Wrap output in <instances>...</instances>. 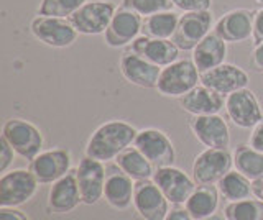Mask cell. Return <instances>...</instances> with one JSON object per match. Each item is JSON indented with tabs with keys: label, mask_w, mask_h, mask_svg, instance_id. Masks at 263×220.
<instances>
[{
	"label": "cell",
	"mask_w": 263,
	"mask_h": 220,
	"mask_svg": "<svg viewBox=\"0 0 263 220\" xmlns=\"http://www.w3.org/2000/svg\"><path fill=\"white\" fill-rule=\"evenodd\" d=\"M234 168L229 148H204L193 161L191 173L196 184H217Z\"/></svg>",
	"instance_id": "6"
},
{
	"label": "cell",
	"mask_w": 263,
	"mask_h": 220,
	"mask_svg": "<svg viewBox=\"0 0 263 220\" xmlns=\"http://www.w3.org/2000/svg\"><path fill=\"white\" fill-rule=\"evenodd\" d=\"M142 25H143L142 15H138L137 12L120 5L114 15L109 28L104 33L105 45L110 48L130 46L142 35Z\"/></svg>",
	"instance_id": "14"
},
{
	"label": "cell",
	"mask_w": 263,
	"mask_h": 220,
	"mask_svg": "<svg viewBox=\"0 0 263 220\" xmlns=\"http://www.w3.org/2000/svg\"><path fill=\"white\" fill-rule=\"evenodd\" d=\"M250 77L247 71L240 66H235L232 63H224L220 66L214 68L201 74V84L212 89L220 95H230L240 89L249 87Z\"/></svg>",
	"instance_id": "18"
},
{
	"label": "cell",
	"mask_w": 263,
	"mask_h": 220,
	"mask_svg": "<svg viewBox=\"0 0 263 220\" xmlns=\"http://www.w3.org/2000/svg\"><path fill=\"white\" fill-rule=\"evenodd\" d=\"M191 59L194 61L196 68L199 72H208L214 68L224 64L227 59V43L217 36L214 31L205 36L202 42L197 43V46L191 51Z\"/></svg>",
	"instance_id": "24"
},
{
	"label": "cell",
	"mask_w": 263,
	"mask_h": 220,
	"mask_svg": "<svg viewBox=\"0 0 263 220\" xmlns=\"http://www.w3.org/2000/svg\"><path fill=\"white\" fill-rule=\"evenodd\" d=\"M105 169H107L105 163L89 158L86 154L79 159L76 166V177H78L82 204L94 206L101 199H104Z\"/></svg>",
	"instance_id": "12"
},
{
	"label": "cell",
	"mask_w": 263,
	"mask_h": 220,
	"mask_svg": "<svg viewBox=\"0 0 263 220\" xmlns=\"http://www.w3.org/2000/svg\"><path fill=\"white\" fill-rule=\"evenodd\" d=\"M48 210L53 214H69L76 209L79 204H82L81 191L78 186L76 169H71L68 174L58 179L51 184L48 191Z\"/></svg>",
	"instance_id": "21"
},
{
	"label": "cell",
	"mask_w": 263,
	"mask_h": 220,
	"mask_svg": "<svg viewBox=\"0 0 263 220\" xmlns=\"http://www.w3.org/2000/svg\"><path fill=\"white\" fill-rule=\"evenodd\" d=\"M122 7L137 12L142 17H148L153 13L168 12L175 5L171 0H122Z\"/></svg>",
	"instance_id": "32"
},
{
	"label": "cell",
	"mask_w": 263,
	"mask_h": 220,
	"mask_svg": "<svg viewBox=\"0 0 263 220\" xmlns=\"http://www.w3.org/2000/svg\"><path fill=\"white\" fill-rule=\"evenodd\" d=\"M214 28V15L211 10L186 12L179 17L173 42L181 51H193L197 43L211 33Z\"/></svg>",
	"instance_id": "9"
},
{
	"label": "cell",
	"mask_w": 263,
	"mask_h": 220,
	"mask_svg": "<svg viewBox=\"0 0 263 220\" xmlns=\"http://www.w3.org/2000/svg\"><path fill=\"white\" fill-rule=\"evenodd\" d=\"M253 45L263 43V9L255 10V18H253Z\"/></svg>",
	"instance_id": "36"
},
{
	"label": "cell",
	"mask_w": 263,
	"mask_h": 220,
	"mask_svg": "<svg viewBox=\"0 0 263 220\" xmlns=\"http://www.w3.org/2000/svg\"><path fill=\"white\" fill-rule=\"evenodd\" d=\"M179 17L176 12H160L143 17L142 35L148 38H160V39H171L178 28Z\"/></svg>",
	"instance_id": "28"
},
{
	"label": "cell",
	"mask_w": 263,
	"mask_h": 220,
	"mask_svg": "<svg viewBox=\"0 0 263 220\" xmlns=\"http://www.w3.org/2000/svg\"><path fill=\"white\" fill-rule=\"evenodd\" d=\"M138 130L125 120H107L87 138L84 154L102 163H110L134 145Z\"/></svg>",
	"instance_id": "1"
},
{
	"label": "cell",
	"mask_w": 263,
	"mask_h": 220,
	"mask_svg": "<svg viewBox=\"0 0 263 220\" xmlns=\"http://www.w3.org/2000/svg\"><path fill=\"white\" fill-rule=\"evenodd\" d=\"M255 4H258V5H263V0H253Z\"/></svg>",
	"instance_id": "42"
},
{
	"label": "cell",
	"mask_w": 263,
	"mask_h": 220,
	"mask_svg": "<svg viewBox=\"0 0 263 220\" xmlns=\"http://www.w3.org/2000/svg\"><path fill=\"white\" fill-rule=\"evenodd\" d=\"M250 68L252 71L263 74V43L253 46V53L250 58Z\"/></svg>",
	"instance_id": "37"
},
{
	"label": "cell",
	"mask_w": 263,
	"mask_h": 220,
	"mask_svg": "<svg viewBox=\"0 0 263 220\" xmlns=\"http://www.w3.org/2000/svg\"><path fill=\"white\" fill-rule=\"evenodd\" d=\"M255 10L234 9L224 13L214 23V33L226 43H243L253 35Z\"/></svg>",
	"instance_id": "20"
},
{
	"label": "cell",
	"mask_w": 263,
	"mask_h": 220,
	"mask_svg": "<svg viewBox=\"0 0 263 220\" xmlns=\"http://www.w3.org/2000/svg\"><path fill=\"white\" fill-rule=\"evenodd\" d=\"M234 169L242 173L252 181L263 176V153L250 145H238L232 151Z\"/></svg>",
	"instance_id": "29"
},
{
	"label": "cell",
	"mask_w": 263,
	"mask_h": 220,
	"mask_svg": "<svg viewBox=\"0 0 263 220\" xmlns=\"http://www.w3.org/2000/svg\"><path fill=\"white\" fill-rule=\"evenodd\" d=\"M72 156L69 150L51 148L41 151L35 159L30 161V171L40 184H53L71 171Z\"/></svg>",
	"instance_id": "13"
},
{
	"label": "cell",
	"mask_w": 263,
	"mask_h": 220,
	"mask_svg": "<svg viewBox=\"0 0 263 220\" xmlns=\"http://www.w3.org/2000/svg\"><path fill=\"white\" fill-rule=\"evenodd\" d=\"M189 130L196 140L205 148H229L230 146L229 125L219 113L191 117Z\"/></svg>",
	"instance_id": "15"
},
{
	"label": "cell",
	"mask_w": 263,
	"mask_h": 220,
	"mask_svg": "<svg viewBox=\"0 0 263 220\" xmlns=\"http://www.w3.org/2000/svg\"><path fill=\"white\" fill-rule=\"evenodd\" d=\"M134 146L145 154L155 168L173 166L176 161V150L171 138L160 128L148 127L138 130Z\"/></svg>",
	"instance_id": "8"
},
{
	"label": "cell",
	"mask_w": 263,
	"mask_h": 220,
	"mask_svg": "<svg viewBox=\"0 0 263 220\" xmlns=\"http://www.w3.org/2000/svg\"><path fill=\"white\" fill-rule=\"evenodd\" d=\"M128 50L143 56L146 61H150L160 68L170 66L171 63L179 59V48L173 39H160V38H148L140 35L134 43L128 46Z\"/></svg>",
	"instance_id": "22"
},
{
	"label": "cell",
	"mask_w": 263,
	"mask_h": 220,
	"mask_svg": "<svg viewBox=\"0 0 263 220\" xmlns=\"http://www.w3.org/2000/svg\"><path fill=\"white\" fill-rule=\"evenodd\" d=\"M152 179L173 206H184V202L197 186L193 176H187L183 169L176 168L175 165L156 168Z\"/></svg>",
	"instance_id": "11"
},
{
	"label": "cell",
	"mask_w": 263,
	"mask_h": 220,
	"mask_svg": "<svg viewBox=\"0 0 263 220\" xmlns=\"http://www.w3.org/2000/svg\"><path fill=\"white\" fill-rule=\"evenodd\" d=\"M2 136L10 143L15 153L27 161L35 159L43 151V133L35 124L25 118H8L2 127Z\"/></svg>",
	"instance_id": "3"
},
{
	"label": "cell",
	"mask_w": 263,
	"mask_h": 220,
	"mask_svg": "<svg viewBox=\"0 0 263 220\" xmlns=\"http://www.w3.org/2000/svg\"><path fill=\"white\" fill-rule=\"evenodd\" d=\"M0 220H30L18 207H0Z\"/></svg>",
	"instance_id": "38"
},
{
	"label": "cell",
	"mask_w": 263,
	"mask_h": 220,
	"mask_svg": "<svg viewBox=\"0 0 263 220\" xmlns=\"http://www.w3.org/2000/svg\"><path fill=\"white\" fill-rule=\"evenodd\" d=\"M224 110L227 118L242 130H252L263 118L258 97L249 87L227 95Z\"/></svg>",
	"instance_id": "10"
},
{
	"label": "cell",
	"mask_w": 263,
	"mask_h": 220,
	"mask_svg": "<svg viewBox=\"0 0 263 220\" xmlns=\"http://www.w3.org/2000/svg\"><path fill=\"white\" fill-rule=\"evenodd\" d=\"M220 197L217 184H197L184 202V207L194 220H199L216 214L220 206Z\"/></svg>",
	"instance_id": "25"
},
{
	"label": "cell",
	"mask_w": 263,
	"mask_h": 220,
	"mask_svg": "<svg viewBox=\"0 0 263 220\" xmlns=\"http://www.w3.org/2000/svg\"><path fill=\"white\" fill-rule=\"evenodd\" d=\"M249 145L263 153V118L252 128L250 136H249Z\"/></svg>",
	"instance_id": "35"
},
{
	"label": "cell",
	"mask_w": 263,
	"mask_h": 220,
	"mask_svg": "<svg viewBox=\"0 0 263 220\" xmlns=\"http://www.w3.org/2000/svg\"><path fill=\"white\" fill-rule=\"evenodd\" d=\"M178 101H179V107L191 117L220 113V110L226 107V97L217 94L209 87H205L204 84L196 86L193 91H189L183 97H179Z\"/></svg>",
	"instance_id": "23"
},
{
	"label": "cell",
	"mask_w": 263,
	"mask_h": 220,
	"mask_svg": "<svg viewBox=\"0 0 263 220\" xmlns=\"http://www.w3.org/2000/svg\"><path fill=\"white\" fill-rule=\"evenodd\" d=\"M199 220H227V218H226V215H222V214H219V212H216V214H212L209 217H204V218H199Z\"/></svg>",
	"instance_id": "41"
},
{
	"label": "cell",
	"mask_w": 263,
	"mask_h": 220,
	"mask_svg": "<svg viewBox=\"0 0 263 220\" xmlns=\"http://www.w3.org/2000/svg\"><path fill=\"white\" fill-rule=\"evenodd\" d=\"M171 2L183 13L211 10V5H212V0H171Z\"/></svg>",
	"instance_id": "33"
},
{
	"label": "cell",
	"mask_w": 263,
	"mask_h": 220,
	"mask_svg": "<svg viewBox=\"0 0 263 220\" xmlns=\"http://www.w3.org/2000/svg\"><path fill=\"white\" fill-rule=\"evenodd\" d=\"M164 220H194L193 215L186 210V207L176 206L175 209H170V212L164 217Z\"/></svg>",
	"instance_id": "39"
},
{
	"label": "cell",
	"mask_w": 263,
	"mask_h": 220,
	"mask_svg": "<svg viewBox=\"0 0 263 220\" xmlns=\"http://www.w3.org/2000/svg\"><path fill=\"white\" fill-rule=\"evenodd\" d=\"M253 195L263 201V176L253 181Z\"/></svg>",
	"instance_id": "40"
},
{
	"label": "cell",
	"mask_w": 263,
	"mask_h": 220,
	"mask_svg": "<svg viewBox=\"0 0 263 220\" xmlns=\"http://www.w3.org/2000/svg\"><path fill=\"white\" fill-rule=\"evenodd\" d=\"M123 173L130 176L134 181H143V179H152L155 174V166L145 158V154L135 148L134 145L123 150L117 158L114 159Z\"/></svg>",
	"instance_id": "26"
},
{
	"label": "cell",
	"mask_w": 263,
	"mask_h": 220,
	"mask_svg": "<svg viewBox=\"0 0 263 220\" xmlns=\"http://www.w3.org/2000/svg\"><path fill=\"white\" fill-rule=\"evenodd\" d=\"M119 69L128 84L142 89H156L163 68L146 61L143 56L134 53L132 50H127L120 56Z\"/></svg>",
	"instance_id": "16"
},
{
	"label": "cell",
	"mask_w": 263,
	"mask_h": 220,
	"mask_svg": "<svg viewBox=\"0 0 263 220\" xmlns=\"http://www.w3.org/2000/svg\"><path fill=\"white\" fill-rule=\"evenodd\" d=\"M201 84V72L193 59H178L161 69L156 91L164 97L179 99Z\"/></svg>",
	"instance_id": "2"
},
{
	"label": "cell",
	"mask_w": 263,
	"mask_h": 220,
	"mask_svg": "<svg viewBox=\"0 0 263 220\" xmlns=\"http://www.w3.org/2000/svg\"><path fill=\"white\" fill-rule=\"evenodd\" d=\"M224 215L227 220H263V201L252 195L238 202H229Z\"/></svg>",
	"instance_id": "30"
},
{
	"label": "cell",
	"mask_w": 263,
	"mask_h": 220,
	"mask_svg": "<svg viewBox=\"0 0 263 220\" xmlns=\"http://www.w3.org/2000/svg\"><path fill=\"white\" fill-rule=\"evenodd\" d=\"M135 181L115 165H107L104 199L115 210H127L134 206Z\"/></svg>",
	"instance_id": "19"
},
{
	"label": "cell",
	"mask_w": 263,
	"mask_h": 220,
	"mask_svg": "<svg viewBox=\"0 0 263 220\" xmlns=\"http://www.w3.org/2000/svg\"><path fill=\"white\" fill-rule=\"evenodd\" d=\"M87 0H41L38 7V15L45 17L69 18L74 12H78Z\"/></svg>",
	"instance_id": "31"
},
{
	"label": "cell",
	"mask_w": 263,
	"mask_h": 220,
	"mask_svg": "<svg viewBox=\"0 0 263 220\" xmlns=\"http://www.w3.org/2000/svg\"><path fill=\"white\" fill-rule=\"evenodd\" d=\"M134 207L143 220H164L170 212V201L153 179H143L135 181Z\"/></svg>",
	"instance_id": "17"
},
{
	"label": "cell",
	"mask_w": 263,
	"mask_h": 220,
	"mask_svg": "<svg viewBox=\"0 0 263 220\" xmlns=\"http://www.w3.org/2000/svg\"><path fill=\"white\" fill-rule=\"evenodd\" d=\"M30 31L38 42L51 48H69L76 43L79 36L78 30L72 27L69 18H58V17H45L36 15L30 23Z\"/></svg>",
	"instance_id": "7"
},
{
	"label": "cell",
	"mask_w": 263,
	"mask_h": 220,
	"mask_svg": "<svg viewBox=\"0 0 263 220\" xmlns=\"http://www.w3.org/2000/svg\"><path fill=\"white\" fill-rule=\"evenodd\" d=\"M217 189L222 199H226L227 202H238L253 195V181L238 173L237 169H230L217 183Z\"/></svg>",
	"instance_id": "27"
},
{
	"label": "cell",
	"mask_w": 263,
	"mask_h": 220,
	"mask_svg": "<svg viewBox=\"0 0 263 220\" xmlns=\"http://www.w3.org/2000/svg\"><path fill=\"white\" fill-rule=\"evenodd\" d=\"M40 183L30 169H10L0 176V207H20L38 192Z\"/></svg>",
	"instance_id": "4"
},
{
	"label": "cell",
	"mask_w": 263,
	"mask_h": 220,
	"mask_svg": "<svg viewBox=\"0 0 263 220\" xmlns=\"http://www.w3.org/2000/svg\"><path fill=\"white\" fill-rule=\"evenodd\" d=\"M119 7L110 0H87L78 12H74L69 22L79 35H102L109 28Z\"/></svg>",
	"instance_id": "5"
},
{
	"label": "cell",
	"mask_w": 263,
	"mask_h": 220,
	"mask_svg": "<svg viewBox=\"0 0 263 220\" xmlns=\"http://www.w3.org/2000/svg\"><path fill=\"white\" fill-rule=\"evenodd\" d=\"M15 150L4 136H0V173H5L15 161Z\"/></svg>",
	"instance_id": "34"
}]
</instances>
